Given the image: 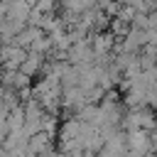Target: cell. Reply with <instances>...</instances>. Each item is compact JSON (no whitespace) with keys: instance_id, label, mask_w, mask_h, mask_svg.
<instances>
[{"instance_id":"cell-12","label":"cell","mask_w":157,"mask_h":157,"mask_svg":"<svg viewBox=\"0 0 157 157\" xmlns=\"http://www.w3.org/2000/svg\"><path fill=\"white\" fill-rule=\"evenodd\" d=\"M5 17H7V2H5V0H0V25L5 22Z\"/></svg>"},{"instance_id":"cell-10","label":"cell","mask_w":157,"mask_h":157,"mask_svg":"<svg viewBox=\"0 0 157 157\" xmlns=\"http://www.w3.org/2000/svg\"><path fill=\"white\" fill-rule=\"evenodd\" d=\"M147 20H150V27H157V5L147 10Z\"/></svg>"},{"instance_id":"cell-13","label":"cell","mask_w":157,"mask_h":157,"mask_svg":"<svg viewBox=\"0 0 157 157\" xmlns=\"http://www.w3.org/2000/svg\"><path fill=\"white\" fill-rule=\"evenodd\" d=\"M2 47H5V39H2V37H0V52H2Z\"/></svg>"},{"instance_id":"cell-3","label":"cell","mask_w":157,"mask_h":157,"mask_svg":"<svg viewBox=\"0 0 157 157\" xmlns=\"http://www.w3.org/2000/svg\"><path fill=\"white\" fill-rule=\"evenodd\" d=\"M29 78L32 76H27L22 69H0V83L5 86V88H12V91H17V93H22V91H27L29 88Z\"/></svg>"},{"instance_id":"cell-8","label":"cell","mask_w":157,"mask_h":157,"mask_svg":"<svg viewBox=\"0 0 157 157\" xmlns=\"http://www.w3.org/2000/svg\"><path fill=\"white\" fill-rule=\"evenodd\" d=\"M123 5H128V7H132V10H142V12H147L150 10V5H147V0H120Z\"/></svg>"},{"instance_id":"cell-7","label":"cell","mask_w":157,"mask_h":157,"mask_svg":"<svg viewBox=\"0 0 157 157\" xmlns=\"http://www.w3.org/2000/svg\"><path fill=\"white\" fill-rule=\"evenodd\" d=\"M34 7H37V10H42V12H54L56 0H34Z\"/></svg>"},{"instance_id":"cell-5","label":"cell","mask_w":157,"mask_h":157,"mask_svg":"<svg viewBox=\"0 0 157 157\" xmlns=\"http://www.w3.org/2000/svg\"><path fill=\"white\" fill-rule=\"evenodd\" d=\"M59 5H61V12H66V15H81V12L91 10L96 2L93 0H59Z\"/></svg>"},{"instance_id":"cell-4","label":"cell","mask_w":157,"mask_h":157,"mask_svg":"<svg viewBox=\"0 0 157 157\" xmlns=\"http://www.w3.org/2000/svg\"><path fill=\"white\" fill-rule=\"evenodd\" d=\"M44 64H47V54H39V52H27V56L22 59V64H20V69L27 74V76H37V74H42L44 71Z\"/></svg>"},{"instance_id":"cell-9","label":"cell","mask_w":157,"mask_h":157,"mask_svg":"<svg viewBox=\"0 0 157 157\" xmlns=\"http://www.w3.org/2000/svg\"><path fill=\"white\" fill-rule=\"evenodd\" d=\"M150 132V145H152V152H157V125L147 130Z\"/></svg>"},{"instance_id":"cell-6","label":"cell","mask_w":157,"mask_h":157,"mask_svg":"<svg viewBox=\"0 0 157 157\" xmlns=\"http://www.w3.org/2000/svg\"><path fill=\"white\" fill-rule=\"evenodd\" d=\"M108 27H110V32L115 34V37H123L128 29H130V22L128 20H123V17H110V22H108Z\"/></svg>"},{"instance_id":"cell-11","label":"cell","mask_w":157,"mask_h":157,"mask_svg":"<svg viewBox=\"0 0 157 157\" xmlns=\"http://www.w3.org/2000/svg\"><path fill=\"white\" fill-rule=\"evenodd\" d=\"M93 2H96V7H101V10L105 12V10H108V7H110L115 0H93Z\"/></svg>"},{"instance_id":"cell-2","label":"cell","mask_w":157,"mask_h":157,"mask_svg":"<svg viewBox=\"0 0 157 157\" xmlns=\"http://www.w3.org/2000/svg\"><path fill=\"white\" fill-rule=\"evenodd\" d=\"M125 140H128V155H150V152H152V145H150V132H147L145 128L128 130Z\"/></svg>"},{"instance_id":"cell-1","label":"cell","mask_w":157,"mask_h":157,"mask_svg":"<svg viewBox=\"0 0 157 157\" xmlns=\"http://www.w3.org/2000/svg\"><path fill=\"white\" fill-rule=\"evenodd\" d=\"M123 125L128 130H135V128H155L157 125V115H155V108L150 105H137V108H130L125 110V118H123Z\"/></svg>"}]
</instances>
